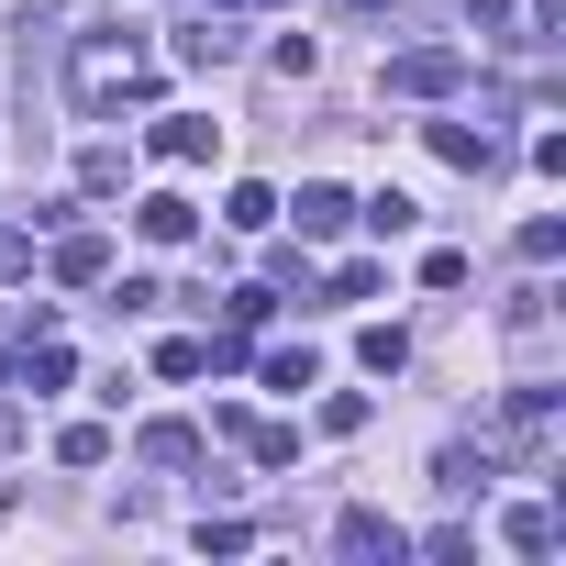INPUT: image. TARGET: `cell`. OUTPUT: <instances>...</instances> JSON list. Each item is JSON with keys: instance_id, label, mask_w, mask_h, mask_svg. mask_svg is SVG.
Masks as SVG:
<instances>
[{"instance_id": "ba28073f", "label": "cell", "mask_w": 566, "mask_h": 566, "mask_svg": "<svg viewBox=\"0 0 566 566\" xmlns=\"http://www.w3.org/2000/svg\"><path fill=\"white\" fill-rule=\"evenodd\" d=\"M345 222H356V200H345L334 178H312V189H301V233H312V244H334Z\"/></svg>"}, {"instance_id": "9a60e30c", "label": "cell", "mask_w": 566, "mask_h": 566, "mask_svg": "<svg viewBox=\"0 0 566 566\" xmlns=\"http://www.w3.org/2000/svg\"><path fill=\"white\" fill-rule=\"evenodd\" d=\"M478 478H489V444H444V455H433V489H455V500H467Z\"/></svg>"}, {"instance_id": "d4e9b609", "label": "cell", "mask_w": 566, "mask_h": 566, "mask_svg": "<svg viewBox=\"0 0 566 566\" xmlns=\"http://www.w3.org/2000/svg\"><path fill=\"white\" fill-rule=\"evenodd\" d=\"M255 12H290V0H255Z\"/></svg>"}, {"instance_id": "9c48e42d", "label": "cell", "mask_w": 566, "mask_h": 566, "mask_svg": "<svg viewBox=\"0 0 566 566\" xmlns=\"http://www.w3.org/2000/svg\"><path fill=\"white\" fill-rule=\"evenodd\" d=\"M255 367H266V389H290V400H301V389H323V356H312V345H266Z\"/></svg>"}, {"instance_id": "2e32d148", "label": "cell", "mask_w": 566, "mask_h": 566, "mask_svg": "<svg viewBox=\"0 0 566 566\" xmlns=\"http://www.w3.org/2000/svg\"><path fill=\"white\" fill-rule=\"evenodd\" d=\"M500 533H511V555H555V511H544V500H522Z\"/></svg>"}, {"instance_id": "7402d4cb", "label": "cell", "mask_w": 566, "mask_h": 566, "mask_svg": "<svg viewBox=\"0 0 566 566\" xmlns=\"http://www.w3.org/2000/svg\"><path fill=\"white\" fill-rule=\"evenodd\" d=\"M0 277H34V233H12V222H0Z\"/></svg>"}, {"instance_id": "4fadbf2b", "label": "cell", "mask_w": 566, "mask_h": 566, "mask_svg": "<svg viewBox=\"0 0 566 566\" xmlns=\"http://www.w3.org/2000/svg\"><path fill=\"white\" fill-rule=\"evenodd\" d=\"M222 222H233V233H266V222H277V189L233 178V189H222Z\"/></svg>"}, {"instance_id": "d6986e66", "label": "cell", "mask_w": 566, "mask_h": 566, "mask_svg": "<svg viewBox=\"0 0 566 566\" xmlns=\"http://www.w3.org/2000/svg\"><path fill=\"white\" fill-rule=\"evenodd\" d=\"M56 455H67V467H112V433H101V422H67Z\"/></svg>"}, {"instance_id": "5b68a950", "label": "cell", "mask_w": 566, "mask_h": 566, "mask_svg": "<svg viewBox=\"0 0 566 566\" xmlns=\"http://www.w3.org/2000/svg\"><path fill=\"white\" fill-rule=\"evenodd\" d=\"M211 145H222V123H200V112H167V123H156V156H167V167H200Z\"/></svg>"}, {"instance_id": "7a4b0ae2", "label": "cell", "mask_w": 566, "mask_h": 566, "mask_svg": "<svg viewBox=\"0 0 566 566\" xmlns=\"http://www.w3.org/2000/svg\"><path fill=\"white\" fill-rule=\"evenodd\" d=\"M467 90V45H411L389 56V101H455Z\"/></svg>"}, {"instance_id": "ac0fdd59", "label": "cell", "mask_w": 566, "mask_h": 566, "mask_svg": "<svg viewBox=\"0 0 566 566\" xmlns=\"http://www.w3.org/2000/svg\"><path fill=\"white\" fill-rule=\"evenodd\" d=\"M156 378H211V356H200V334H167V345H156Z\"/></svg>"}, {"instance_id": "cb8c5ba5", "label": "cell", "mask_w": 566, "mask_h": 566, "mask_svg": "<svg viewBox=\"0 0 566 566\" xmlns=\"http://www.w3.org/2000/svg\"><path fill=\"white\" fill-rule=\"evenodd\" d=\"M12 444H23V422H12V411H0V455H12Z\"/></svg>"}, {"instance_id": "ffe728a7", "label": "cell", "mask_w": 566, "mask_h": 566, "mask_svg": "<svg viewBox=\"0 0 566 566\" xmlns=\"http://www.w3.org/2000/svg\"><path fill=\"white\" fill-rule=\"evenodd\" d=\"M356 211H367L378 233H411V222H422V200H400V189H378V200H356Z\"/></svg>"}, {"instance_id": "8fae6325", "label": "cell", "mask_w": 566, "mask_h": 566, "mask_svg": "<svg viewBox=\"0 0 566 566\" xmlns=\"http://www.w3.org/2000/svg\"><path fill=\"white\" fill-rule=\"evenodd\" d=\"M356 367H367V378H400V367H411V334H400V323H367V334H356Z\"/></svg>"}, {"instance_id": "44dd1931", "label": "cell", "mask_w": 566, "mask_h": 566, "mask_svg": "<svg viewBox=\"0 0 566 566\" xmlns=\"http://www.w3.org/2000/svg\"><path fill=\"white\" fill-rule=\"evenodd\" d=\"M522 23H533V45H566V0H522Z\"/></svg>"}, {"instance_id": "e0dca14e", "label": "cell", "mask_w": 566, "mask_h": 566, "mask_svg": "<svg viewBox=\"0 0 566 566\" xmlns=\"http://www.w3.org/2000/svg\"><path fill=\"white\" fill-rule=\"evenodd\" d=\"M244 455H255V467H301V433H290V422H244Z\"/></svg>"}, {"instance_id": "30bf717a", "label": "cell", "mask_w": 566, "mask_h": 566, "mask_svg": "<svg viewBox=\"0 0 566 566\" xmlns=\"http://www.w3.org/2000/svg\"><path fill=\"white\" fill-rule=\"evenodd\" d=\"M56 277H67V290H101V277H112V244H101V233H67V244H56Z\"/></svg>"}, {"instance_id": "7c38bea8", "label": "cell", "mask_w": 566, "mask_h": 566, "mask_svg": "<svg viewBox=\"0 0 566 566\" xmlns=\"http://www.w3.org/2000/svg\"><path fill=\"white\" fill-rule=\"evenodd\" d=\"M145 467H200V422H145Z\"/></svg>"}, {"instance_id": "3957f363", "label": "cell", "mask_w": 566, "mask_h": 566, "mask_svg": "<svg viewBox=\"0 0 566 566\" xmlns=\"http://www.w3.org/2000/svg\"><path fill=\"white\" fill-rule=\"evenodd\" d=\"M134 233H145L156 255H178V244L200 233V200H178V189H145V200H134Z\"/></svg>"}, {"instance_id": "5bb4252c", "label": "cell", "mask_w": 566, "mask_h": 566, "mask_svg": "<svg viewBox=\"0 0 566 566\" xmlns=\"http://www.w3.org/2000/svg\"><path fill=\"white\" fill-rule=\"evenodd\" d=\"M67 378H78V356H67L56 334H34V345H23V389H67Z\"/></svg>"}, {"instance_id": "6da1fadb", "label": "cell", "mask_w": 566, "mask_h": 566, "mask_svg": "<svg viewBox=\"0 0 566 566\" xmlns=\"http://www.w3.org/2000/svg\"><path fill=\"white\" fill-rule=\"evenodd\" d=\"M112 90H145V45H134L123 23H101V34L78 45V67H67V101H78V112H112Z\"/></svg>"}, {"instance_id": "8992f818", "label": "cell", "mask_w": 566, "mask_h": 566, "mask_svg": "<svg viewBox=\"0 0 566 566\" xmlns=\"http://www.w3.org/2000/svg\"><path fill=\"white\" fill-rule=\"evenodd\" d=\"M134 189V156L123 145H78V200H123Z\"/></svg>"}, {"instance_id": "603a6c76", "label": "cell", "mask_w": 566, "mask_h": 566, "mask_svg": "<svg viewBox=\"0 0 566 566\" xmlns=\"http://www.w3.org/2000/svg\"><path fill=\"white\" fill-rule=\"evenodd\" d=\"M467 12H478V23H489V34H500V23H511V12H522V0H467Z\"/></svg>"}, {"instance_id": "52a82bcc", "label": "cell", "mask_w": 566, "mask_h": 566, "mask_svg": "<svg viewBox=\"0 0 566 566\" xmlns=\"http://www.w3.org/2000/svg\"><path fill=\"white\" fill-rule=\"evenodd\" d=\"M433 156L444 167H500V134L489 123H433Z\"/></svg>"}, {"instance_id": "277c9868", "label": "cell", "mask_w": 566, "mask_h": 566, "mask_svg": "<svg viewBox=\"0 0 566 566\" xmlns=\"http://www.w3.org/2000/svg\"><path fill=\"white\" fill-rule=\"evenodd\" d=\"M334 544H345V555H367V566H400V555H411V533H400L389 511H345V522H334Z\"/></svg>"}]
</instances>
